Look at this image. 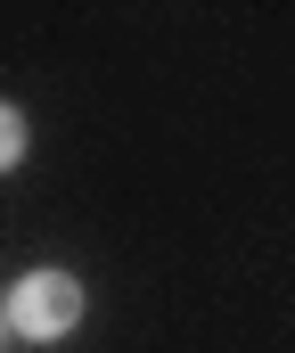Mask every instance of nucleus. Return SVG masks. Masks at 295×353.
<instances>
[{
  "label": "nucleus",
  "mask_w": 295,
  "mask_h": 353,
  "mask_svg": "<svg viewBox=\"0 0 295 353\" xmlns=\"http://www.w3.org/2000/svg\"><path fill=\"white\" fill-rule=\"evenodd\" d=\"M8 329L17 337H33V345H58L66 329H83V279L74 271H25L17 288H8Z\"/></svg>",
  "instance_id": "nucleus-1"
},
{
  "label": "nucleus",
  "mask_w": 295,
  "mask_h": 353,
  "mask_svg": "<svg viewBox=\"0 0 295 353\" xmlns=\"http://www.w3.org/2000/svg\"><path fill=\"white\" fill-rule=\"evenodd\" d=\"M0 337H8V312H0Z\"/></svg>",
  "instance_id": "nucleus-3"
},
{
  "label": "nucleus",
  "mask_w": 295,
  "mask_h": 353,
  "mask_svg": "<svg viewBox=\"0 0 295 353\" xmlns=\"http://www.w3.org/2000/svg\"><path fill=\"white\" fill-rule=\"evenodd\" d=\"M17 157H25V115L0 107V173H17Z\"/></svg>",
  "instance_id": "nucleus-2"
}]
</instances>
